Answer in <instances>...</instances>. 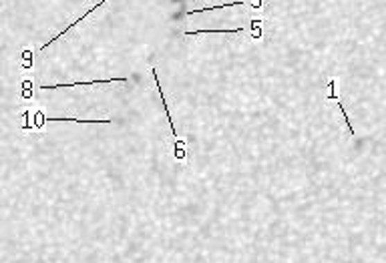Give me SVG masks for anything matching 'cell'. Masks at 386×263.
I'll return each mask as SVG.
<instances>
[{
    "label": "cell",
    "instance_id": "1",
    "mask_svg": "<svg viewBox=\"0 0 386 263\" xmlns=\"http://www.w3.org/2000/svg\"><path fill=\"white\" fill-rule=\"evenodd\" d=\"M105 2H109V0H99V2H97V4H95V6H93V8H89V10H87V12H85V15H82L81 19H77V21L73 22V24H69V26H67V28H64V30H62V33H59V35H57V37H53V39H51V41L46 42V44H42V48H41V51H44V48H49V44H53V42L57 41V39H61V37H64V35H67V33H69V30H71V28H75V26H77V24H79V22L85 21V17H89V15H91V12H95V10H97V8H99V6H101V4H105Z\"/></svg>",
    "mask_w": 386,
    "mask_h": 263
},
{
    "label": "cell",
    "instance_id": "2",
    "mask_svg": "<svg viewBox=\"0 0 386 263\" xmlns=\"http://www.w3.org/2000/svg\"><path fill=\"white\" fill-rule=\"evenodd\" d=\"M113 81H123L127 82L129 79H125V77H121V79H105V81H91L89 84H107V82H113ZM69 89V87H85V82H71V84H42L41 89L42 91H55V89Z\"/></svg>",
    "mask_w": 386,
    "mask_h": 263
},
{
    "label": "cell",
    "instance_id": "3",
    "mask_svg": "<svg viewBox=\"0 0 386 263\" xmlns=\"http://www.w3.org/2000/svg\"><path fill=\"white\" fill-rule=\"evenodd\" d=\"M245 4L244 0H236V2H225V4H216V6H204V8H193L187 12V17H193V15H200V12H211V10H220V8H231V6H240Z\"/></svg>",
    "mask_w": 386,
    "mask_h": 263
}]
</instances>
